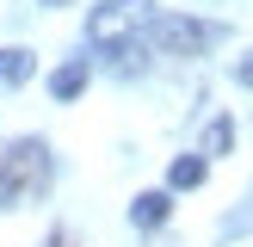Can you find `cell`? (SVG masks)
<instances>
[{"instance_id":"cell-1","label":"cell","mask_w":253,"mask_h":247,"mask_svg":"<svg viewBox=\"0 0 253 247\" xmlns=\"http://www.w3.org/2000/svg\"><path fill=\"white\" fill-rule=\"evenodd\" d=\"M43 192H49V142L43 136L0 148V204H31Z\"/></svg>"},{"instance_id":"cell-2","label":"cell","mask_w":253,"mask_h":247,"mask_svg":"<svg viewBox=\"0 0 253 247\" xmlns=\"http://www.w3.org/2000/svg\"><path fill=\"white\" fill-rule=\"evenodd\" d=\"M155 19V0H105V6L86 12V43L93 49H130L136 31H148Z\"/></svg>"},{"instance_id":"cell-3","label":"cell","mask_w":253,"mask_h":247,"mask_svg":"<svg viewBox=\"0 0 253 247\" xmlns=\"http://www.w3.org/2000/svg\"><path fill=\"white\" fill-rule=\"evenodd\" d=\"M148 37H155L161 56H179V62L210 49V25L204 19H185V12H155V19H148Z\"/></svg>"},{"instance_id":"cell-4","label":"cell","mask_w":253,"mask_h":247,"mask_svg":"<svg viewBox=\"0 0 253 247\" xmlns=\"http://www.w3.org/2000/svg\"><path fill=\"white\" fill-rule=\"evenodd\" d=\"M167 216H173V192H142L130 204V222H136V229H161Z\"/></svg>"},{"instance_id":"cell-5","label":"cell","mask_w":253,"mask_h":247,"mask_svg":"<svg viewBox=\"0 0 253 247\" xmlns=\"http://www.w3.org/2000/svg\"><path fill=\"white\" fill-rule=\"evenodd\" d=\"M31 74H37V56H31V49H19V43L0 49V86H25Z\"/></svg>"},{"instance_id":"cell-6","label":"cell","mask_w":253,"mask_h":247,"mask_svg":"<svg viewBox=\"0 0 253 247\" xmlns=\"http://www.w3.org/2000/svg\"><path fill=\"white\" fill-rule=\"evenodd\" d=\"M204 173H210L204 155H179V161H173V173H167V192H192V185H204Z\"/></svg>"},{"instance_id":"cell-7","label":"cell","mask_w":253,"mask_h":247,"mask_svg":"<svg viewBox=\"0 0 253 247\" xmlns=\"http://www.w3.org/2000/svg\"><path fill=\"white\" fill-rule=\"evenodd\" d=\"M81 86H86V62H62V68L49 74V93H56V99H74Z\"/></svg>"},{"instance_id":"cell-8","label":"cell","mask_w":253,"mask_h":247,"mask_svg":"<svg viewBox=\"0 0 253 247\" xmlns=\"http://www.w3.org/2000/svg\"><path fill=\"white\" fill-rule=\"evenodd\" d=\"M229 148H235V124H229V118H210L204 148H198V155H204V161H216V155H229Z\"/></svg>"},{"instance_id":"cell-9","label":"cell","mask_w":253,"mask_h":247,"mask_svg":"<svg viewBox=\"0 0 253 247\" xmlns=\"http://www.w3.org/2000/svg\"><path fill=\"white\" fill-rule=\"evenodd\" d=\"M235 81H241V86H253V56H241V62H235Z\"/></svg>"},{"instance_id":"cell-10","label":"cell","mask_w":253,"mask_h":247,"mask_svg":"<svg viewBox=\"0 0 253 247\" xmlns=\"http://www.w3.org/2000/svg\"><path fill=\"white\" fill-rule=\"evenodd\" d=\"M49 247H81V241H74L68 229H56V235H49Z\"/></svg>"},{"instance_id":"cell-11","label":"cell","mask_w":253,"mask_h":247,"mask_svg":"<svg viewBox=\"0 0 253 247\" xmlns=\"http://www.w3.org/2000/svg\"><path fill=\"white\" fill-rule=\"evenodd\" d=\"M43 6H68V0H43Z\"/></svg>"}]
</instances>
